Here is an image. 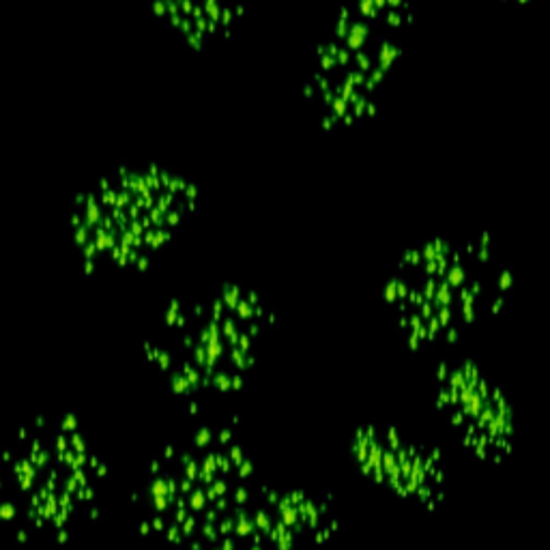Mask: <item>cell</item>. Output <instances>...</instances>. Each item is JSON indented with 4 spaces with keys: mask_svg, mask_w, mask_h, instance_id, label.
I'll list each match as a JSON object with an SVG mask.
<instances>
[{
    "mask_svg": "<svg viewBox=\"0 0 550 550\" xmlns=\"http://www.w3.org/2000/svg\"><path fill=\"white\" fill-rule=\"evenodd\" d=\"M303 492L254 482V464L230 430L202 428L148 462L140 529L181 550H295L327 520Z\"/></svg>",
    "mask_w": 550,
    "mask_h": 550,
    "instance_id": "cell-1",
    "label": "cell"
},
{
    "mask_svg": "<svg viewBox=\"0 0 550 550\" xmlns=\"http://www.w3.org/2000/svg\"><path fill=\"white\" fill-rule=\"evenodd\" d=\"M108 479L76 417L39 415L0 447V527L15 539L67 542Z\"/></svg>",
    "mask_w": 550,
    "mask_h": 550,
    "instance_id": "cell-2",
    "label": "cell"
},
{
    "mask_svg": "<svg viewBox=\"0 0 550 550\" xmlns=\"http://www.w3.org/2000/svg\"><path fill=\"white\" fill-rule=\"evenodd\" d=\"M436 408L477 458L499 464L509 453L514 415L499 387L490 385L475 363L467 361L456 370L439 367Z\"/></svg>",
    "mask_w": 550,
    "mask_h": 550,
    "instance_id": "cell-3",
    "label": "cell"
},
{
    "mask_svg": "<svg viewBox=\"0 0 550 550\" xmlns=\"http://www.w3.org/2000/svg\"><path fill=\"white\" fill-rule=\"evenodd\" d=\"M361 473L402 499L430 505L441 499L445 469L436 449L408 439L396 426H361L352 432Z\"/></svg>",
    "mask_w": 550,
    "mask_h": 550,
    "instance_id": "cell-4",
    "label": "cell"
},
{
    "mask_svg": "<svg viewBox=\"0 0 550 550\" xmlns=\"http://www.w3.org/2000/svg\"><path fill=\"white\" fill-rule=\"evenodd\" d=\"M462 280V269H453L449 273V282H453V284H458V282Z\"/></svg>",
    "mask_w": 550,
    "mask_h": 550,
    "instance_id": "cell-5",
    "label": "cell"
},
{
    "mask_svg": "<svg viewBox=\"0 0 550 550\" xmlns=\"http://www.w3.org/2000/svg\"><path fill=\"white\" fill-rule=\"evenodd\" d=\"M333 105H335V114H344V108H346V101L344 99H338Z\"/></svg>",
    "mask_w": 550,
    "mask_h": 550,
    "instance_id": "cell-6",
    "label": "cell"
},
{
    "mask_svg": "<svg viewBox=\"0 0 550 550\" xmlns=\"http://www.w3.org/2000/svg\"><path fill=\"white\" fill-rule=\"evenodd\" d=\"M357 61H359V65H363V67L367 65V56H366V54H361V52L357 54Z\"/></svg>",
    "mask_w": 550,
    "mask_h": 550,
    "instance_id": "cell-7",
    "label": "cell"
},
{
    "mask_svg": "<svg viewBox=\"0 0 550 550\" xmlns=\"http://www.w3.org/2000/svg\"><path fill=\"white\" fill-rule=\"evenodd\" d=\"M331 65H333V58H331L329 54L323 56V67H331Z\"/></svg>",
    "mask_w": 550,
    "mask_h": 550,
    "instance_id": "cell-8",
    "label": "cell"
},
{
    "mask_svg": "<svg viewBox=\"0 0 550 550\" xmlns=\"http://www.w3.org/2000/svg\"><path fill=\"white\" fill-rule=\"evenodd\" d=\"M191 9H194V4H191L189 0H183V11H185V13H189Z\"/></svg>",
    "mask_w": 550,
    "mask_h": 550,
    "instance_id": "cell-9",
    "label": "cell"
},
{
    "mask_svg": "<svg viewBox=\"0 0 550 550\" xmlns=\"http://www.w3.org/2000/svg\"><path fill=\"white\" fill-rule=\"evenodd\" d=\"M338 58H340V62H346V61H348V52H344V50H342L340 54H338Z\"/></svg>",
    "mask_w": 550,
    "mask_h": 550,
    "instance_id": "cell-10",
    "label": "cell"
},
{
    "mask_svg": "<svg viewBox=\"0 0 550 550\" xmlns=\"http://www.w3.org/2000/svg\"><path fill=\"white\" fill-rule=\"evenodd\" d=\"M153 9H155V11H157V13H163V4L159 2V0H157V2L153 4Z\"/></svg>",
    "mask_w": 550,
    "mask_h": 550,
    "instance_id": "cell-11",
    "label": "cell"
},
{
    "mask_svg": "<svg viewBox=\"0 0 550 550\" xmlns=\"http://www.w3.org/2000/svg\"><path fill=\"white\" fill-rule=\"evenodd\" d=\"M389 22H391V24H398V22H400V18H398L396 13H389Z\"/></svg>",
    "mask_w": 550,
    "mask_h": 550,
    "instance_id": "cell-12",
    "label": "cell"
},
{
    "mask_svg": "<svg viewBox=\"0 0 550 550\" xmlns=\"http://www.w3.org/2000/svg\"><path fill=\"white\" fill-rule=\"evenodd\" d=\"M84 271H86V273H90V271H93V263H90V260H88L86 265H84Z\"/></svg>",
    "mask_w": 550,
    "mask_h": 550,
    "instance_id": "cell-13",
    "label": "cell"
},
{
    "mask_svg": "<svg viewBox=\"0 0 550 550\" xmlns=\"http://www.w3.org/2000/svg\"><path fill=\"white\" fill-rule=\"evenodd\" d=\"M138 265H140V269H146V265H148V260H146V258H140V263H138Z\"/></svg>",
    "mask_w": 550,
    "mask_h": 550,
    "instance_id": "cell-14",
    "label": "cell"
},
{
    "mask_svg": "<svg viewBox=\"0 0 550 550\" xmlns=\"http://www.w3.org/2000/svg\"><path fill=\"white\" fill-rule=\"evenodd\" d=\"M391 2H396V4H398V2H400V0H391Z\"/></svg>",
    "mask_w": 550,
    "mask_h": 550,
    "instance_id": "cell-15",
    "label": "cell"
}]
</instances>
